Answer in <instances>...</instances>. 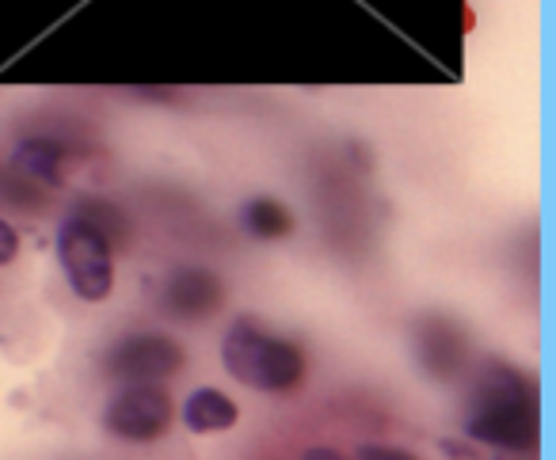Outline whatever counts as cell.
<instances>
[{"label":"cell","instance_id":"8","mask_svg":"<svg viewBox=\"0 0 556 460\" xmlns=\"http://www.w3.org/2000/svg\"><path fill=\"white\" fill-rule=\"evenodd\" d=\"M12 171L31 179L42 191H62L65 187V149L54 138H27L12 153Z\"/></svg>","mask_w":556,"mask_h":460},{"label":"cell","instance_id":"3","mask_svg":"<svg viewBox=\"0 0 556 460\" xmlns=\"http://www.w3.org/2000/svg\"><path fill=\"white\" fill-rule=\"evenodd\" d=\"M58 259L73 293L88 305H100L115 290V247L80 217H65L58 229Z\"/></svg>","mask_w":556,"mask_h":460},{"label":"cell","instance_id":"1","mask_svg":"<svg viewBox=\"0 0 556 460\" xmlns=\"http://www.w3.org/2000/svg\"><path fill=\"white\" fill-rule=\"evenodd\" d=\"M469 442L500 452H530L541 437L538 396L522 369L503 358H488L472 373L469 414H465Z\"/></svg>","mask_w":556,"mask_h":460},{"label":"cell","instance_id":"10","mask_svg":"<svg viewBox=\"0 0 556 460\" xmlns=\"http://www.w3.org/2000/svg\"><path fill=\"white\" fill-rule=\"evenodd\" d=\"M240 221H244L248 237L267 240V244L294 237V214H290V206H282L278 199H270V194H260V199L248 202Z\"/></svg>","mask_w":556,"mask_h":460},{"label":"cell","instance_id":"16","mask_svg":"<svg viewBox=\"0 0 556 460\" xmlns=\"http://www.w3.org/2000/svg\"><path fill=\"white\" fill-rule=\"evenodd\" d=\"M302 460H343V457L336 449H328V445H317V449H309Z\"/></svg>","mask_w":556,"mask_h":460},{"label":"cell","instance_id":"11","mask_svg":"<svg viewBox=\"0 0 556 460\" xmlns=\"http://www.w3.org/2000/svg\"><path fill=\"white\" fill-rule=\"evenodd\" d=\"M73 217H80L85 225H92L111 247H130V217L115 206L111 199H77V206L70 209Z\"/></svg>","mask_w":556,"mask_h":460},{"label":"cell","instance_id":"12","mask_svg":"<svg viewBox=\"0 0 556 460\" xmlns=\"http://www.w3.org/2000/svg\"><path fill=\"white\" fill-rule=\"evenodd\" d=\"M0 202H4V206H20V209H39L42 187H35L31 179L16 176V171L9 168V176L0 179Z\"/></svg>","mask_w":556,"mask_h":460},{"label":"cell","instance_id":"14","mask_svg":"<svg viewBox=\"0 0 556 460\" xmlns=\"http://www.w3.org/2000/svg\"><path fill=\"white\" fill-rule=\"evenodd\" d=\"M20 255V232L9 221H0V267H9Z\"/></svg>","mask_w":556,"mask_h":460},{"label":"cell","instance_id":"5","mask_svg":"<svg viewBox=\"0 0 556 460\" xmlns=\"http://www.w3.org/2000/svg\"><path fill=\"white\" fill-rule=\"evenodd\" d=\"M172 419H176V404H172V396L161 384H123V392L103 411V426L118 442L134 445H149L156 437H164Z\"/></svg>","mask_w":556,"mask_h":460},{"label":"cell","instance_id":"13","mask_svg":"<svg viewBox=\"0 0 556 460\" xmlns=\"http://www.w3.org/2000/svg\"><path fill=\"white\" fill-rule=\"evenodd\" d=\"M358 460H419V457L408 449H393V445H363Z\"/></svg>","mask_w":556,"mask_h":460},{"label":"cell","instance_id":"4","mask_svg":"<svg viewBox=\"0 0 556 460\" xmlns=\"http://www.w3.org/2000/svg\"><path fill=\"white\" fill-rule=\"evenodd\" d=\"M184 369V346L161 331L126 335L103 354V376L115 384H156Z\"/></svg>","mask_w":556,"mask_h":460},{"label":"cell","instance_id":"6","mask_svg":"<svg viewBox=\"0 0 556 460\" xmlns=\"http://www.w3.org/2000/svg\"><path fill=\"white\" fill-rule=\"evenodd\" d=\"M164 312L184 323H202L225 305V282L206 267H184L164 282Z\"/></svg>","mask_w":556,"mask_h":460},{"label":"cell","instance_id":"9","mask_svg":"<svg viewBox=\"0 0 556 460\" xmlns=\"http://www.w3.org/2000/svg\"><path fill=\"white\" fill-rule=\"evenodd\" d=\"M240 419V407L222 388H194L184 404V422L191 434H222Z\"/></svg>","mask_w":556,"mask_h":460},{"label":"cell","instance_id":"15","mask_svg":"<svg viewBox=\"0 0 556 460\" xmlns=\"http://www.w3.org/2000/svg\"><path fill=\"white\" fill-rule=\"evenodd\" d=\"M442 452H446L450 460H480L472 442H454V437H442Z\"/></svg>","mask_w":556,"mask_h":460},{"label":"cell","instance_id":"7","mask_svg":"<svg viewBox=\"0 0 556 460\" xmlns=\"http://www.w3.org/2000/svg\"><path fill=\"white\" fill-rule=\"evenodd\" d=\"M419 361L439 381H457L469 369V335L446 316H427L416 328Z\"/></svg>","mask_w":556,"mask_h":460},{"label":"cell","instance_id":"2","mask_svg":"<svg viewBox=\"0 0 556 460\" xmlns=\"http://www.w3.org/2000/svg\"><path fill=\"white\" fill-rule=\"evenodd\" d=\"M222 361L232 381H240L244 388L255 392H270V396L302 388L305 381V354L294 343H287V338L270 335L252 316H240L225 331Z\"/></svg>","mask_w":556,"mask_h":460}]
</instances>
